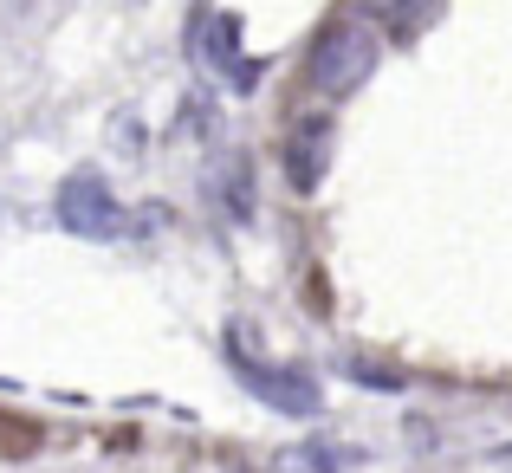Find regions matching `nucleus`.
Returning a JSON list of instances; mask_svg holds the SVG:
<instances>
[{
    "mask_svg": "<svg viewBox=\"0 0 512 473\" xmlns=\"http://www.w3.org/2000/svg\"><path fill=\"white\" fill-rule=\"evenodd\" d=\"M234 363H240V376L253 383V396L273 402L279 415H318V383H312L305 370H279V363H260V357H247L240 344H234Z\"/></svg>",
    "mask_w": 512,
    "mask_h": 473,
    "instance_id": "7ed1b4c3",
    "label": "nucleus"
},
{
    "mask_svg": "<svg viewBox=\"0 0 512 473\" xmlns=\"http://www.w3.org/2000/svg\"><path fill=\"white\" fill-rule=\"evenodd\" d=\"M331 467H338V461H331L325 448H286L273 461V473H331Z\"/></svg>",
    "mask_w": 512,
    "mask_h": 473,
    "instance_id": "0eeeda50",
    "label": "nucleus"
},
{
    "mask_svg": "<svg viewBox=\"0 0 512 473\" xmlns=\"http://www.w3.org/2000/svg\"><path fill=\"white\" fill-rule=\"evenodd\" d=\"M350 376H363V383H376V389H396V376H389V370H376V363H357V357H350Z\"/></svg>",
    "mask_w": 512,
    "mask_h": 473,
    "instance_id": "6e6552de",
    "label": "nucleus"
},
{
    "mask_svg": "<svg viewBox=\"0 0 512 473\" xmlns=\"http://www.w3.org/2000/svg\"><path fill=\"white\" fill-rule=\"evenodd\" d=\"M325 169H331V124L325 117H305L299 130H292V143H286V175H292V188H318L325 182Z\"/></svg>",
    "mask_w": 512,
    "mask_h": 473,
    "instance_id": "39448f33",
    "label": "nucleus"
},
{
    "mask_svg": "<svg viewBox=\"0 0 512 473\" xmlns=\"http://www.w3.org/2000/svg\"><path fill=\"white\" fill-rule=\"evenodd\" d=\"M188 59L214 65V72H240V20L221 7L188 13Z\"/></svg>",
    "mask_w": 512,
    "mask_h": 473,
    "instance_id": "20e7f679",
    "label": "nucleus"
},
{
    "mask_svg": "<svg viewBox=\"0 0 512 473\" xmlns=\"http://www.w3.org/2000/svg\"><path fill=\"white\" fill-rule=\"evenodd\" d=\"M376 65V39L363 20H325V33L312 39V85L325 98H344L350 85H363Z\"/></svg>",
    "mask_w": 512,
    "mask_h": 473,
    "instance_id": "f257e3e1",
    "label": "nucleus"
},
{
    "mask_svg": "<svg viewBox=\"0 0 512 473\" xmlns=\"http://www.w3.org/2000/svg\"><path fill=\"white\" fill-rule=\"evenodd\" d=\"M59 227L78 240H117L124 234V208H117V195L98 175H72L59 188Z\"/></svg>",
    "mask_w": 512,
    "mask_h": 473,
    "instance_id": "f03ea898",
    "label": "nucleus"
},
{
    "mask_svg": "<svg viewBox=\"0 0 512 473\" xmlns=\"http://www.w3.org/2000/svg\"><path fill=\"white\" fill-rule=\"evenodd\" d=\"M221 201H227L234 221H253V175H247V162H227L221 169Z\"/></svg>",
    "mask_w": 512,
    "mask_h": 473,
    "instance_id": "423d86ee",
    "label": "nucleus"
}]
</instances>
